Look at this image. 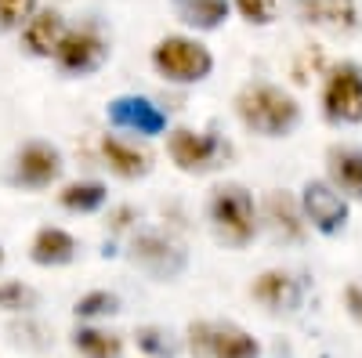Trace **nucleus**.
<instances>
[{
    "mask_svg": "<svg viewBox=\"0 0 362 358\" xmlns=\"http://www.w3.org/2000/svg\"><path fill=\"white\" fill-rule=\"evenodd\" d=\"M33 11H37V0H0V33L22 29Z\"/></svg>",
    "mask_w": 362,
    "mask_h": 358,
    "instance_id": "nucleus-25",
    "label": "nucleus"
},
{
    "mask_svg": "<svg viewBox=\"0 0 362 358\" xmlns=\"http://www.w3.org/2000/svg\"><path fill=\"white\" fill-rule=\"evenodd\" d=\"M206 221L225 246H247L257 235V206L243 185H218L206 199Z\"/></svg>",
    "mask_w": 362,
    "mask_h": 358,
    "instance_id": "nucleus-2",
    "label": "nucleus"
},
{
    "mask_svg": "<svg viewBox=\"0 0 362 358\" xmlns=\"http://www.w3.org/2000/svg\"><path fill=\"white\" fill-rule=\"evenodd\" d=\"M134 261L156 279H177L185 272V250L160 232H145L134 239Z\"/></svg>",
    "mask_w": 362,
    "mask_h": 358,
    "instance_id": "nucleus-12",
    "label": "nucleus"
},
{
    "mask_svg": "<svg viewBox=\"0 0 362 358\" xmlns=\"http://www.w3.org/2000/svg\"><path fill=\"white\" fill-rule=\"evenodd\" d=\"M322 116L329 124H362V66L337 62L322 80Z\"/></svg>",
    "mask_w": 362,
    "mask_h": 358,
    "instance_id": "nucleus-5",
    "label": "nucleus"
},
{
    "mask_svg": "<svg viewBox=\"0 0 362 358\" xmlns=\"http://www.w3.org/2000/svg\"><path fill=\"white\" fill-rule=\"evenodd\" d=\"M344 311L362 326V282H348L344 286Z\"/></svg>",
    "mask_w": 362,
    "mask_h": 358,
    "instance_id": "nucleus-27",
    "label": "nucleus"
},
{
    "mask_svg": "<svg viewBox=\"0 0 362 358\" xmlns=\"http://www.w3.org/2000/svg\"><path fill=\"white\" fill-rule=\"evenodd\" d=\"M76 318H102V315H112L119 311V297L109 293V290H95V293H83L76 301Z\"/></svg>",
    "mask_w": 362,
    "mask_h": 358,
    "instance_id": "nucleus-23",
    "label": "nucleus"
},
{
    "mask_svg": "<svg viewBox=\"0 0 362 358\" xmlns=\"http://www.w3.org/2000/svg\"><path fill=\"white\" fill-rule=\"evenodd\" d=\"M250 297H254L257 304H264L268 311L290 315V311H297L300 304H305V286H300L297 275L283 272V268H268V272H261L254 279Z\"/></svg>",
    "mask_w": 362,
    "mask_h": 358,
    "instance_id": "nucleus-11",
    "label": "nucleus"
},
{
    "mask_svg": "<svg viewBox=\"0 0 362 358\" xmlns=\"http://www.w3.org/2000/svg\"><path fill=\"white\" fill-rule=\"evenodd\" d=\"M54 66L69 73V76H87L105 66L109 58V44L95 33V29H66V37L54 47Z\"/></svg>",
    "mask_w": 362,
    "mask_h": 358,
    "instance_id": "nucleus-9",
    "label": "nucleus"
},
{
    "mask_svg": "<svg viewBox=\"0 0 362 358\" xmlns=\"http://www.w3.org/2000/svg\"><path fill=\"white\" fill-rule=\"evenodd\" d=\"M102 160L116 177H124V181H138V177H145L153 170V156H148L145 148H138L124 138H112V134L102 138Z\"/></svg>",
    "mask_w": 362,
    "mask_h": 358,
    "instance_id": "nucleus-16",
    "label": "nucleus"
},
{
    "mask_svg": "<svg viewBox=\"0 0 362 358\" xmlns=\"http://www.w3.org/2000/svg\"><path fill=\"white\" fill-rule=\"evenodd\" d=\"M105 185L102 181H73L58 192V203L73 214H95L98 206H105Z\"/></svg>",
    "mask_w": 362,
    "mask_h": 358,
    "instance_id": "nucleus-21",
    "label": "nucleus"
},
{
    "mask_svg": "<svg viewBox=\"0 0 362 358\" xmlns=\"http://www.w3.org/2000/svg\"><path fill=\"white\" fill-rule=\"evenodd\" d=\"M109 124L119 127V131H134V134H145V138H156L167 131V116L156 102H148L141 95H119L109 102L105 109Z\"/></svg>",
    "mask_w": 362,
    "mask_h": 358,
    "instance_id": "nucleus-10",
    "label": "nucleus"
},
{
    "mask_svg": "<svg viewBox=\"0 0 362 358\" xmlns=\"http://www.w3.org/2000/svg\"><path fill=\"white\" fill-rule=\"evenodd\" d=\"M62 37H66V18H62V11H54V8H37L22 25V44H25L29 54H37V58H51Z\"/></svg>",
    "mask_w": 362,
    "mask_h": 358,
    "instance_id": "nucleus-15",
    "label": "nucleus"
},
{
    "mask_svg": "<svg viewBox=\"0 0 362 358\" xmlns=\"http://www.w3.org/2000/svg\"><path fill=\"white\" fill-rule=\"evenodd\" d=\"M153 69L170 83H199L214 73V54L196 37H163L153 47Z\"/></svg>",
    "mask_w": 362,
    "mask_h": 358,
    "instance_id": "nucleus-4",
    "label": "nucleus"
},
{
    "mask_svg": "<svg viewBox=\"0 0 362 358\" xmlns=\"http://www.w3.org/2000/svg\"><path fill=\"white\" fill-rule=\"evenodd\" d=\"M58 174H62V153H58L54 145L47 141H29L22 145L15 160H11V170H8V181L15 189H47L51 181H58Z\"/></svg>",
    "mask_w": 362,
    "mask_h": 358,
    "instance_id": "nucleus-8",
    "label": "nucleus"
},
{
    "mask_svg": "<svg viewBox=\"0 0 362 358\" xmlns=\"http://www.w3.org/2000/svg\"><path fill=\"white\" fill-rule=\"evenodd\" d=\"M232 8L243 15L250 25H272L276 15H279L276 0H232Z\"/></svg>",
    "mask_w": 362,
    "mask_h": 358,
    "instance_id": "nucleus-26",
    "label": "nucleus"
},
{
    "mask_svg": "<svg viewBox=\"0 0 362 358\" xmlns=\"http://www.w3.org/2000/svg\"><path fill=\"white\" fill-rule=\"evenodd\" d=\"M326 174H329V185L341 196L362 203V148L358 145H329L326 148Z\"/></svg>",
    "mask_w": 362,
    "mask_h": 358,
    "instance_id": "nucleus-14",
    "label": "nucleus"
},
{
    "mask_svg": "<svg viewBox=\"0 0 362 358\" xmlns=\"http://www.w3.org/2000/svg\"><path fill=\"white\" fill-rule=\"evenodd\" d=\"M73 347L83 358H124V340H119L116 333L95 330V326H80V330L73 333Z\"/></svg>",
    "mask_w": 362,
    "mask_h": 358,
    "instance_id": "nucleus-20",
    "label": "nucleus"
},
{
    "mask_svg": "<svg viewBox=\"0 0 362 358\" xmlns=\"http://www.w3.org/2000/svg\"><path fill=\"white\" fill-rule=\"evenodd\" d=\"M170 11L177 22H185L196 33H214L228 22L232 0H170Z\"/></svg>",
    "mask_w": 362,
    "mask_h": 358,
    "instance_id": "nucleus-17",
    "label": "nucleus"
},
{
    "mask_svg": "<svg viewBox=\"0 0 362 358\" xmlns=\"http://www.w3.org/2000/svg\"><path fill=\"white\" fill-rule=\"evenodd\" d=\"M0 264H4V250H0Z\"/></svg>",
    "mask_w": 362,
    "mask_h": 358,
    "instance_id": "nucleus-28",
    "label": "nucleus"
},
{
    "mask_svg": "<svg viewBox=\"0 0 362 358\" xmlns=\"http://www.w3.org/2000/svg\"><path fill=\"white\" fill-rule=\"evenodd\" d=\"M185 347L192 358H261L257 337L225 318H199L189 326Z\"/></svg>",
    "mask_w": 362,
    "mask_h": 358,
    "instance_id": "nucleus-3",
    "label": "nucleus"
},
{
    "mask_svg": "<svg viewBox=\"0 0 362 358\" xmlns=\"http://www.w3.org/2000/svg\"><path fill=\"white\" fill-rule=\"evenodd\" d=\"M300 210H305L308 228L319 235H341L348 228V196H341L329 181H305L300 189Z\"/></svg>",
    "mask_w": 362,
    "mask_h": 358,
    "instance_id": "nucleus-7",
    "label": "nucleus"
},
{
    "mask_svg": "<svg viewBox=\"0 0 362 358\" xmlns=\"http://www.w3.org/2000/svg\"><path fill=\"white\" fill-rule=\"evenodd\" d=\"M134 344L148 358H177V340L170 337V330H163V326H141L134 333Z\"/></svg>",
    "mask_w": 362,
    "mask_h": 358,
    "instance_id": "nucleus-22",
    "label": "nucleus"
},
{
    "mask_svg": "<svg viewBox=\"0 0 362 358\" xmlns=\"http://www.w3.org/2000/svg\"><path fill=\"white\" fill-rule=\"evenodd\" d=\"M0 308L4 311H29V308H37V293L25 282H0Z\"/></svg>",
    "mask_w": 362,
    "mask_h": 358,
    "instance_id": "nucleus-24",
    "label": "nucleus"
},
{
    "mask_svg": "<svg viewBox=\"0 0 362 358\" xmlns=\"http://www.w3.org/2000/svg\"><path fill=\"white\" fill-rule=\"evenodd\" d=\"M235 116L247 131L261 138H286L300 124V105L290 91L276 83H247L235 95Z\"/></svg>",
    "mask_w": 362,
    "mask_h": 358,
    "instance_id": "nucleus-1",
    "label": "nucleus"
},
{
    "mask_svg": "<svg viewBox=\"0 0 362 358\" xmlns=\"http://www.w3.org/2000/svg\"><path fill=\"white\" fill-rule=\"evenodd\" d=\"M300 15L312 25H326L334 33L358 29V4L355 0H300Z\"/></svg>",
    "mask_w": 362,
    "mask_h": 358,
    "instance_id": "nucleus-18",
    "label": "nucleus"
},
{
    "mask_svg": "<svg viewBox=\"0 0 362 358\" xmlns=\"http://www.w3.org/2000/svg\"><path fill=\"white\" fill-rule=\"evenodd\" d=\"M29 257H33L40 268H58V264H69L76 257V239L66 232V228H40L29 243Z\"/></svg>",
    "mask_w": 362,
    "mask_h": 358,
    "instance_id": "nucleus-19",
    "label": "nucleus"
},
{
    "mask_svg": "<svg viewBox=\"0 0 362 358\" xmlns=\"http://www.w3.org/2000/svg\"><path fill=\"white\" fill-rule=\"evenodd\" d=\"M167 153L185 174H206L228 160V145L218 134L192 131V127H174L167 134Z\"/></svg>",
    "mask_w": 362,
    "mask_h": 358,
    "instance_id": "nucleus-6",
    "label": "nucleus"
},
{
    "mask_svg": "<svg viewBox=\"0 0 362 358\" xmlns=\"http://www.w3.org/2000/svg\"><path fill=\"white\" fill-rule=\"evenodd\" d=\"M264 221L272 228V235L283 239V243H300L308 232L305 210H300V199L290 196L286 189H272L264 196Z\"/></svg>",
    "mask_w": 362,
    "mask_h": 358,
    "instance_id": "nucleus-13",
    "label": "nucleus"
}]
</instances>
